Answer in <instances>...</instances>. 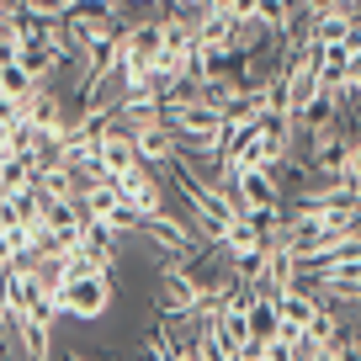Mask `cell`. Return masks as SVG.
Masks as SVG:
<instances>
[{
  "label": "cell",
  "mask_w": 361,
  "mask_h": 361,
  "mask_svg": "<svg viewBox=\"0 0 361 361\" xmlns=\"http://www.w3.org/2000/svg\"><path fill=\"white\" fill-rule=\"evenodd\" d=\"M197 308H202V276L192 271V260L154 276V314L159 319H180V314H197Z\"/></svg>",
  "instance_id": "obj_2"
},
{
  "label": "cell",
  "mask_w": 361,
  "mask_h": 361,
  "mask_svg": "<svg viewBox=\"0 0 361 361\" xmlns=\"http://www.w3.org/2000/svg\"><path fill=\"white\" fill-rule=\"evenodd\" d=\"M27 123L37 128V133L54 144L59 133H64V123H69V106H64V96H59L54 85H37L32 96H27Z\"/></svg>",
  "instance_id": "obj_6"
},
{
  "label": "cell",
  "mask_w": 361,
  "mask_h": 361,
  "mask_svg": "<svg viewBox=\"0 0 361 361\" xmlns=\"http://www.w3.org/2000/svg\"><path fill=\"white\" fill-rule=\"evenodd\" d=\"M117 239L123 234H117L112 224H102V218H85V224H80V250L106 271H112V260H117Z\"/></svg>",
  "instance_id": "obj_9"
},
{
  "label": "cell",
  "mask_w": 361,
  "mask_h": 361,
  "mask_svg": "<svg viewBox=\"0 0 361 361\" xmlns=\"http://www.w3.org/2000/svg\"><path fill=\"white\" fill-rule=\"evenodd\" d=\"M329 361H361V335H345L335 350H329Z\"/></svg>",
  "instance_id": "obj_16"
},
{
  "label": "cell",
  "mask_w": 361,
  "mask_h": 361,
  "mask_svg": "<svg viewBox=\"0 0 361 361\" xmlns=\"http://www.w3.org/2000/svg\"><path fill=\"white\" fill-rule=\"evenodd\" d=\"M314 69H319V85H345L350 48H345V43H319V48H314Z\"/></svg>",
  "instance_id": "obj_11"
},
{
  "label": "cell",
  "mask_w": 361,
  "mask_h": 361,
  "mask_svg": "<svg viewBox=\"0 0 361 361\" xmlns=\"http://www.w3.org/2000/svg\"><path fill=\"white\" fill-rule=\"evenodd\" d=\"M170 361H192V350H176V356H170Z\"/></svg>",
  "instance_id": "obj_18"
},
{
  "label": "cell",
  "mask_w": 361,
  "mask_h": 361,
  "mask_svg": "<svg viewBox=\"0 0 361 361\" xmlns=\"http://www.w3.org/2000/svg\"><path fill=\"white\" fill-rule=\"evenodd\" d=\"M319 293L308 282H298V287H287V293H276V314H282V324H293V329H308L314 324V314H319Z\"/></svg>",
  "instance_id": "obj_8"
},
{
  "label": "cell",
  "mask_w": 361,
  "mask_h": 361,
  "mask_svg": "<svg viewBox=\"0 0 361 361\" xmlns=\"http://www.w3.org/2000/svg\"><path fill=\"white\" fill-rule=\"evenodd\" d=\"M0 90H6V96H22V102H27V96L37 90V80L27 75L16 59H0Z\"/></svg>",
  "instance_id": "obj_14"
},
{
  "label": "cell",
  "mask_w": 361,
  "mask_h": 361,
  "mask_svg": "<svg viewBox=\"0 0 361 361\" xmlns=\"http://www.w3.org/2000/svg\"><path fill=\"white\" fill-rule=\"evenodd\" d=\"M54 303H59V314L85 319V324L106 319L112 314V271L90 266V271H80V276H64V282L54 287Z\"/></svg>",
  "instance_id": "obj_1"
},
{
  "label": "cell",
  "mask_w": 361,
  "mask_h": 361,
  "mask_svg": "<svg viewBox=\"0 0 361 361\" xmlns=\"http://www.w3.org/2000/svg\"><path fill=\"white\" fill-rule=\"evenodd\" d=\"M228 192H234L239 213H276V207L287 202L282 186H276V176L271 170H234V176L224 180Z\"/></svg>",
  "instance_id": "obj_3"
},
{
  "label": "cell",
  "mask_w": 361,
  "mask_h": 361,
  "mask_svg": "<svg viewBox=\"0 0 361 361\" xmlns=\"http://www.w3.org/2000/svg\"><path fill=\"white\" fill-rule=\"evenodd\" d=\"M303 335H308V340H314V345H319V350H335V345H340V340H345V319H340V314H335V308H319V314H314V324H308V329H303Z\"/></svg>",
  "instance_id": "obj_13"
},
{
  "label": "cell",
  "mask_w": 361,
  "mask_h": 361,
  "mask_svg": "<svg viewBox=\"0 0 361 361\" xmlns=\"http://www.w3.org/2000/svg\"><path fill=\"white\" fill-rule=\"evenodd\" d=\"M138 165V149H133V133H128L123 123L102 128V138H96V176L102 180H117L123 170Z\"/></svg>",
  "instance_id": "obj_4"
},
{
  "label": "cell",
  "mask_w": 361,
  "mask_h": 361,
  "mask_svg": "<svg viewBox=\"0 0 361 361\" xmlns=\"http://www.w3.org/2000/svg\"><path fill=\"white\" fill-rule=\"evenodd\" d=\"M37 165H43L37 154H11V149H6V154H0V180H6V192H27L37 180Z\"/></svg>",
  "instance_id": "obj_12"
},
{
  "label": "cell",
  "mask_w": 361,
  "mask_h": 361,
  "mask_svg": "<svg viewBox=\"0 0 361 361\" xmlns=\"http://www.w3.org/2000/svg\"><path fill=\"white\" fill-rule=\"evenodd\" d=\"M69 361H90V356H69Z\"/></svg>",
  "instance_id": "obj_19"
},
{
  "label": "cell",
  "mask_w": 361,
  "mask_h": 361,
  "mask_svg": "<svg viewBox=\"0 0 361 361\" xmlns=\"http://www.w3.org/2000/svg\"><path fill=\"white\" fill-rule=\"evenodd\" d=\"M16 345L27 361H54V324H37V319H11Z\"/></svg>",
  "instance_id": "obj_10"
},
{
  "label": "cell",
  "mask_w": 361,
  "mask_h": 361,
  "mask_svg": "<svg viewBox=\"0 0 361 361\" xmlns=\"http://www.w3.org/2000/svg\"><path fill=\"white\" fill-rule=\"evenodd\" d=\"M245 329H250V345H266V340L282 335L276 293H250V303H245Z\"/></svg>",
  "instance_id": "obj_7"
},
{
  "label": "cell",
  "mask_w": 361,
  "mask_h": 361,
  "mask_svg": "<svg viewBox=\"0 0 361 361\" xmlns=\"http://www.w3.org/2000/svg\"><path fill=\"white\" fill-rule=\"evenodd\" d=\"M340 176L350 180V186H361V133H350V149H345V170Z\"/></svg>",
  "instance_id": "obj_15"
},
{
  "label": "cell",
  "mask_w": 361,
  "mask_h": 361,
  "mask_svg": "<svg viewBox=\"0 0 361 361\" xmlns=\"http://www.w3.org/2000/svg\"><path fill=\"white\" fill-rule=\"evenodd\" d=\"M128 133H133V149H138V159H144V165H154V170H170L176 165V154H180V138L170 133L165 123H138V128H128Z\"/></svg>",
  "instance_id": "obj_5"
},
{
  "label": "cell",
  "mask_w": 361,
  "mask_h": 361,
  "mask_svg": "<svg viewBox=\"0 0 361 361\" xmlns=\"http://www.w3.org/2000/svg\"><path fill=\"white\" fill-rule=\"evenodd\" d=\"M6 144H11V123H0V154H6Z\"/></svg>",
  "instance_id": "obj_17"
}]
</instances>
